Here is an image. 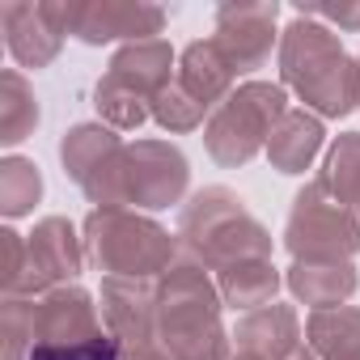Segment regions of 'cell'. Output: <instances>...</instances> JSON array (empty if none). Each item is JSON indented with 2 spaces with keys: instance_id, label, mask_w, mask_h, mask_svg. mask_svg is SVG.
I'll list each match as a JSON object with an SVG mask.
<instances>
[{
  "instance_id": "obj_1",
  "label": "cell",
  "mask_w": 360,
  "mask_h": 360,
  "mask_svg": "<svg viewBox=\"0 0 360 360\" xmlns=\"http://www.w3.org/2000/svg\"><path fill=\"white\" fill-rule=\"evenodd\" d=\"M280 77L326 119H343L352 106H360V60L343 51L335 30L305 13H297L280 39Z\"/></svg>"
},
{
  "instance_id": "obj_2",
  "label": "cell",
  "mask_w": 360,
  "mask_h": 360,
  "mask_svg": "<svg viewBox=\"0 0 360 360\" xmlns=\"http://www.w3.org/2000/svg\"><path fill=\"white\" fill-rule=\"evenodd\" d=\"M221 288L195 263H174L157 280V343L169 360H233L221 330Z\"/></svg>"
},
{
  "instance_id": "obj_3",
  "label": "cell",
  "mask_w": 360,
  "mask_h": 360,
  "mask_svg": "<svg viewBox=\"0 0 360 360\" xmlns=\"http://www.w3.org/2000/svg\"><path fill=\"white\" fill-rule=\"evenodd\" d=\"M178 246L187 250V263L208 271H225L246 259H271V233L229 187H204L183 204Z\"/></svg>"
},
{
  "instance_id": "obj_4",
  "label": "cell",
  "mask_w": 360,
  "mask_h": 360,
  "mask_svg": "<svg viewBox=\"0 0 360 360\" xmlns=\"http://www.w3.org/2000/svg\"><path fill=\"white\" fill-rule=\"evenodd\" d=\"M178 242L131 208H94L85 217V255L119 280H161L174 267Z\"/></svg>"
},
{
  "instance_id": "obj_5",
  "label": "cell",
  "mask_w": 360,
  "mask_h": 360,
  "mask_svg": "<svg viewBox=\"0 0 360 360\" xmlns=\"http://www.w3.org/2000/svg\"><path fill=\"white\" fill-rule=\"evenodd\" d=\"M288 115V94L284 85L271 81H246L238 85L208 119L204 127V144L212 153L217 165H246L250 157L267 153V140L276 131V123Z\"/></svg>"
},
{
  "instance_id": "obj_6",
  "label": "cell",
  "mask_w": 360,
  "mask_h": 360,
  "mask_svg": "<svg viewBox=\"0 0 360 360\" xmlns=\"http://www.w3.org/2000/svg\"><path fill=\"white\" fill-rule=\"evenodd\" d=\"M284 246L292 259H352L360 250V217L326 187L322 174L297 191Z\"/></svg>"
},
{
  "instance_id": "obj_7",
  "label": "cell",
  "mask_w": 360,
  "mask_h": 360,
  "mask_svg": "<svg viewBox=\"0 0 360 360\" xmlns=\"http://www.w3.org/2000/svg\"><path fill=\"white\" fill-rule=\"evenodd\" d=\"M191 183V165L183 148L169 140H136L123 153L119 169V204L123 208H148L161 212L187 195Z\"/></svg>"
},
{
  "instance_id": "obj_8",
  "label": "cell",
  "mask_w": 360,
  "mask_h": 360,
  "mask_svg": "<svg viewBox=\"0 0 360 360\" xmlns=\"http://www.w3.org/2000/svg\"><path fill=\"white\" fill-rule=\"evenodd\" d=\"M123 153H127V144H123V140L115 136V127H106V123H77V127L64 131V140H60L64 174L89 195V204H98V208H123V204H119Z\"/></svg>"
},
{
  "instance_id": "obj_9",
  "label": "cell",
  "mask_w": 360,
  "mask_h": 360,
  "mask_svg": "<svg viewBox=\"0 0 360 360\" xmlns=\"http://www.w3.org/2000/svg\"><path fill=\"white\" fill-rule=\"evenodd\" d=\"M85 238H77L68 217H47L26 238V271L13 297H43L51 288L72 284L85 271Z\"/></svg>"
},
{
  "instance_id": "obj_10",
  "label": "cell",
  "mask_w": 360,
  "mask_h": 360,
  "mask_svg": "<svg viewBox=\"0 0 360 360\" xmlns=\"http://www.w3.org/2000/svg\"><path fill=\"white\" fill-rule=\"evenodd\" d=\"M64 26L72 39L102 47L115 39L148 43L165 30V9L157 5H131V0H89V5H64Z\"/></svg>"
},
{
  "instance_id": "obj_11",
  "label": "cell",
  "mask_w": 360,
  "mask_h": 360,
  "mask_svg": "<svg viewBox=\"0 0 360 360\" xmlns=\"http://www.w3.org/2000/svg\"><path fill=\"white\" fill-rule=\"evenodd\" d=\"M0 30H5V47L9 56L22 64V68H47L64 39H68V26H64V5L47 0V5H22V0H9L0 5Z\"/></svg>"
},
{
  "instance_id": "obj_12",
  "label": "cell",
  "mask_w": 360,
  "mask_h": 360,
  "mask_svg": "<svg viewBox=\"0 0 360 360\" xmlns=\"http://www.w3.org/2000/svg\"><path fill=\"white\" fill-rule=\"evenodd\" d=\"M276 18H280V5H221L217 9V34L212 43L221 47V56L229 60V68L242 77V72H255L271 60V47H276Z\"/></svg>"
},
{
  "instance_id": "obj_13",
  "label": "cell",
  "mask_w": 360,
  "mask_h": 360,
  "mask_svg": "<svg viewBox=\"0 0 360 360\" xmlns=\"http://www.w3.org/2000/svg\"><path fill=\"white\" fill-rule=\"evenodd\" d=\"M102 322L123 347L157 343V280H102Z\"/></svg>"
},
{
  "instance_id": "obj_14",
  "label": "cell",
  "mask_w": 360,
  "mask_h": 360,
  "mask_svg": "<svg viewBox=\"0 0 360 360\" xmlns=\"http://www.w3.org/2000/svg\"><path fill=\"white\" fill-rule=\"evenodd\" d=\"M169 68H174L169 43L148 39V43H127L123 51H115V60H110V68H106L102 81L127 89V94H136V98H144V102L153 106V102L165 94V85L174 81Z\"/></svg>"
},
{
  "instance_id": "obj_15",
  "label": "cell",
  "mask_w": 360,
  "mask_h": 360,
  "mask_svg": "<svg viewBox=\"0 0 360 360\" xmlns=\"http://www.w3.org/2000/svg\"><path fill=\"white\" fill-rule=\"evenodd\" d=\"M233 343H238V352L259 356V360H288L297 347H305L301 343V318L292 305L271 301L233 326Z\"/></svg>"
},
{
  "instance_id": "obj_16",
  "label": "cell",
  "mask_w": 360,
  "mask_h": 360,
  "mask_svg": "<svg viewBox=\"0 0 360 360\" xmlns=\"http://www.w3.org/2000/svg\"><path fill=\"white\" fill-rule=\"evenodd\" d=\"M284 284L297 301H305L314 309H335L356 292L360 276H356L352 259H292Z\"/></svg>"
},
{
  "instance_id": "obj_17",
  "label": "cell",
  "mask_w": 360,
  "mask_h": 360,
  "mask_svg": "<svg viewBox=\"0 0 360 360\" xmlns=\"http://www.w3.org/2000/svg\"><path fill=\"white\" fill-rule=\"evenodd\" d=\"M174 81L183 85L191 98H200L208 110H217L229 94H233V81L238 72L229 68V60L221 56V47L212 39H195L183 56H178V72Z\"/></svg>"
},
{
  "instance_id": "obj_18",
  "label": "cell",
  "mask_w": 360,
  "mask_h": 360,
  "mask_svg": "<svg viewBox=\"0 0 360 360\" xmlns=\"http://www.w3.org/2000/svg\"><path fill=\"white\" fill-rule=\"evenodd\" d=\"M322 144H326L322 119L309 115V110H292L288 106V115L276 123V131L267 140V161L280 174H305L314 165V157L322 153Z\"/></svg>"
},
{
  "instance_id": "obj_19",
  "label": "cell",
  "mask_w": 360,
  "mask_h": 360,
  "mask_svg": "<svg viewBox=\"0 0 360 360\" xmlns=\"http://www.w3.org/2000/svg\"><path fill=\"white\" fill-rule=\"evenodd\" d=\"M305 335L318 360H360V309L356 305L314 309L305 318Z\"/></svg>"
},
{
  "instance_id": "obj_20",
  "label": "cell",
  "mask_w": 360,
  "mask_h": 360,
  "mask_svg": "<svg viewBox=\"0 0 360 360\" xmlns=\"http://www.w3.org/2000/svg\"><path fill=\"white\" fill-rule=\"evenodd\" d=\"M280 284H284V276L276 271L271 259H246V263H233V267H225L221 280H217L221 301L233 305V309H246V314L271 305L276 292H280Z\"/></svg>"
},
{
  "instance_id": "obj_21",
  "label": "cell",
  "mask_w": 360,
  "mask_h": 360,
  "mask_svg": "<svg viewBox=\"0 0 360 360\" xmlns=\"http://www.w3.org/2000/svg\"><path fill=\"white\" fill-rule=\"evenodd\" d=\"M0 360H136L131 347H123L110 330L94 335V339H77V343H13L0 347Z\"/></svg>"
},
{
  "instance_id": "obj_22",
  "label": "cell",
  "mask_w": 360,
  "mask_h": 360,
  "mask_svg": "<svg viewBox=\"0 0 360 360\" xmlns=\"http://www.w3.org/2000/svg\"><path fill=\"white\" fill-rule=\"evenodd\" d=\"M39 127V98L18 68L0 72V144H22Z\"/></svg>"
},
{
  "instance_id": "obj_23",
  "label": "cell",
  "mask_w": 360,
  "mask_h": 360,
  "mask_svg": "<svg viewBox=\"0 0 360 360\" xmlns=\"http://www.w3.org/2000/svg\"><path fill=\"white\" fill-rule=\"evenodd\" d=\"M43 200V174L34 161L26 157H5L0 161V212L9 221L34 212V204Z\"/></svg>"
},
{
  "instance_id": "obj_24",
  "label": "cell",
  "mask_w": 360,
  "mask_h": 360,
  "mask_svg": "<svg viewBox=\"0 0 360 360\" xmlns=\"http://www.w3.org/2000/svg\"><path fill=\"white\" fill-rule=\"evenodd\" d=\"M322 178H326V187L352 204V212L360 217V131H343L330 153H326V165H322Z\"/></svg>"
},
{
  "instance_id": "obj_25",
  "label": "cell",
  "mask_w": 360,
  "mask_h": 360,
  "mask_svg": "<svg viewBox=\"0 0 360 360\" xmlns=\"http://www.w3.org/2000/svg\"><path fill=\"white\" fill-rule=\"evenodd\" d=\"M153 119H157L165 131H195L204 119H212V110H208L200 98H191L178 81H169L165 94L153 102Z\"/></svg>"
},
{
  "instance_id": "obj_26",
  "label": "cell",
  "mask_w": 360,
  "mask_h": 360,
  "mask_svg": "<svg viewBox=\"0 0 360 360\" xmlns=\"http://www.w3.org/2000/svg\"><path fill=\"white\" fill-rule=\"evenodd\" d=\"M26 271V238L18 229H0V292L13 297Z\"/></svg>"
},
{
  "instance_id": "obj_27",
  "label": "cell",
  "mask_w": 360,
  "mask_h": 360,
  "mask_svg": "<svg viewBox=\"0 0 360 360\" xmlns=\"http://www.w3.org/2000/svg\"><path fill=\"white\" fill-rule=\"evenodd\" d=\"M297 13H305V18H314V22H335L339 30H352V34H360V5H330V9H297Z\"/></svg>"
},
{
  "instance_id": "obj_28",
  "label": "cell",
  "mask_w": 360,
  "mask_h": 360,
  "mask_svg": "<svg viewBox=\"0 0 360 360\" xmlns=\"http://www.w3.org/2000/svg\"><path fill=\"white\" fill-rule=\"evenodd\" d=\"M131 356H136V360H169L161 343H148V347H131Z\"/></svg>"
},
{
  "instance_id": "obj_29",
  "label": "cell",
  "mask_w": 360,
  "mask_h": 360,
  "mask_svg": "<svg viewBox=\"0 0 360 360\" xmlns=\"http://www.w3.org/2000/svg\"><path fill=\"white\" fill-rule=\"evenodd\" d=\"M288 360H318V356H314V352H309V347H297V352H292V356H288Z\"/></svg>"
},
{
  "instance_id": "obj_30",
  "label": "cell",
  "mask_w": 360,
  "mask_h": 360,
  "mask_svg": "<svg viewBox=\"0 0 360 360\" xmlns=\"http://www.w3.org/2000/svg\"><path fill=\"white\" fill-rule=\"evenodd\" d=\"M233 360H259V356H246V352H233Z\"/></svg>"
}]
</instances>
